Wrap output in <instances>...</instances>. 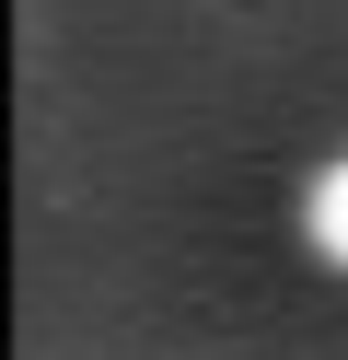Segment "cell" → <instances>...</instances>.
<instances>
[{
	"mask_svg": "<svg viewBox=\"0 0 348 360\" xmlns=\"http://www.w3.org/2000/svg\"><path fill=\"white\" fill-rule=\"evenodd\" d=\"M302 244H314L325 267H348V151L314 174V198H302Z\"/></svg>",
	"mask_w": 348,
	"mask_h": 360,
	"instance_id": "6da1fadb",
	"label": "cell"
}]
</instances>
